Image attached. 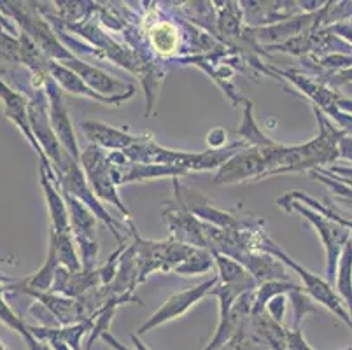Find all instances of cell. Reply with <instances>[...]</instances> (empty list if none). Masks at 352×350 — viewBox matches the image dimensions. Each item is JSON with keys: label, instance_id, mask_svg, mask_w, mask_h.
<instances>
[{"label": "cell", "instance_id": "1", "mask_svg": "<svg viewBox=\"0 0 352 350\" xmlns=\"http://www.w3.org/2000/svg\"><path fill=\"white\" fill-rule=\"evenodd\" d=\"M252 249L261 250V252H267V254L277 256V258L283 259L287 266H291V268H293L294 272L300 275V278L303 281V285H305L303 289H305L307 293H309L316 301H319V303L324 305L329 312L335 314V316H337L342 322H345L352 329L351 314H349V310H345L344 300L338 296V293L335 291V289H333V285L329 284L328 281L318 277V275L310 274V272H307L303 266H300L298 263H294L293 259L286 254V252H283L279 247L275 245V243L272 242L267 235H265V231H259L258 235H256L254 243H252Z\"/></svg>", "mask_w": 352, "mask_h": 350}, {"label": "cell", "instance_id": "2", "mask_svg": "<svg viewBox=\"0 0 352 350\" xmlns=\"http://www.w3.org/2000/svg\"><path fill=\"white\" fill-rule=\"evenodd\" d=\"M280 207H284L286 210H298L302 216H305L310 223L316 226L319 237H321L322 243L326 247V256H328V282L329 284H335V274H337L338 268V258L344 252V247L347 245L351 239V233H349L347 228L344 224L337 223V221L329 219V217L321 216V214H316L314 210H309V208L303 207L300 201H291L286 198L279 200Z\"/></svg>", "mask_w": 352, "mask_h": 350}, {"label": "cell", "instance_id": "3", "mask_svg": "<svg viewBox=\"0 0 352 350\" xmlns=\"http://www.w3.org/2000/svg\"><path fill=\"white\" fill-rule=\"evenodd\" d=\"M60 191H62V197L63 200H65L67 208H69L70 231L74 233V239H76L79 249H81L82 270H85V272H91L98 254L95 214L89 210L81 200L72 197L70 193L63 191V189H60Z\"/></svg>", "mask_w": 352, "mask_h": 350}, {"label": "cell", "instance_id": "4", "mask_svg": "<svg viewBox=\"0 0 352 350\" xmlns=\"http://www.w3.org/2000/svg\"><path fill=\"white\" fill-rule=\"evenodd\" d=\"M270 146H249L244 151L236 153L235 156H232L225 165L221 166L217 175L214 177V182H217V184H233V182L265 179L270 172V160H268V147Z\"/></svg>", "mask_w": 352, "mask_h": 350}, {"label": "cell", "instance_id": "5", "mask_svg": "<svg viewBox=\"0 0 352 350\" xmlns=\"http://www.w3.org/2000/svg\"><path fill=\"white\" fill-rule=\"evenodd\" d=\"M174 188L175 201L163 210L166 226L172 231V240L179 243H186V245L195 247V249L209 250V243H207L206 237V224H201L195 217V214H191L186 205H184L181 182L177 179H174Z\"/></svg>", "mask_w": 352, "mask_h": 350}, {"label": "cell", "instance_id": "6", "mask_svg": "<svg viewBox=\"0 0 352 350\" xmlns=\"http://www.w3.org/2000/svg\"><path fill=\"white\" fill-rule=\"evenodd\" d=\"M30 102H28V120H30L32 131L35 140L43 147L46 158L54 165V172H58L65 165V151L60 146V140L54 133L50 121V104L46 95L41 89H34Z\"/></svg>", "mask_w": 352, "mask_h": 350}, {"label": "cell", "instance_id": "7", "mask_svg": "<svg viewBox=\"0 0 352 350\" xmlns=\"http://www.w3.org/2000/svg\"><path fill=\"white\" fill-rule=\"evenodd\" d=\"M85 166V173L88 175V181L91 184L95 197L98 200H105L109 204L116 205L121 212L124 214V217H130V212L126 210V207L123 205L121 198L118 197L116 191V182L113 179V172H111V165L107 162V156H104V153L100 151V147L91 144L89 147H86L85 153L81 154V162Z\"/></svg>", "mask_w": 352, "mask_h": 350}, {"label": "cell", "instance_id": "8", "mask_svg": "<svg viewBox=\"0 0 352 350\" xmlns=\"http://www.w3.org/2000/svg\"><path fill=\"white\" fill-rule=\"evenodd\" d=\"M217 281H219V278L212 277L207 282H204V284L195 285V287L188 289V291H182V293H177L174 294V296H170L165 303L162 305V307L158 308V310H156L155 314H153L151 317H149V319L146 320V322L142 324V326L139 327V329H137L135 335L137 336L146 335V333H149L151 329H156V327L162 326V324L177 319V317H181L182 314H186L195 303H198V301L201 300V298L207 296L209 293H212V289L216 287Z\"/></svg>", "mask_w": 352, "mask_h": 350}, {"label": "cell", "instance_id": "9", "mask_svg": "<svg viewBox=\"0 0 352 350\" xmlns=\"http://www.w3.org/2000/svg\"><path fill=\"white\" fill-rule=\"evenodd\" d=\"M44 89H46L47 104H50L51 127H53L54 133L58 137L60 146H62L63 151H67L76 162H81V153H79L78 149V140H76V135H74L69 114H67L65 107H63L58 83L54 81L53 77L50 76L47 77L46 85H44Z\"/></svg>", "mask_w": 352, "mask_h": 350}, {"label": "cell", "instance_id": "10", "mask_svg": "<svg viewBox=\"0 0 352 350\" xmlns=\"http://www.w3.org/2000/svg\"><path fill=\"white\" fill-rule=\"evenodd\" d=\"M0 100L4 104V114L6 118L12 121L16 127L20 128L21 133L27 137L28 142L32 144V147L35 149V153L39 154L41 160H47L46 154H44L43 147L39 146V142L35 140L34 131H32L30 120H28V100L21 95L20 91L12 89L11 86H8V83L4 79H0ZM50 162V160H47Z\"/></svg>", "mask_w": 352, "mask_h": 350}, {"label": "cell", "instance_id": "11", "mask_svg": "<svg viewBox=\"0 0 352 350\" xmlns=\"http://www.w3.org/2000/svg\"><path fill=\"white\" fill-rule=\"evenodd\" d=\"M47 70H50V76L53 77L54 81L58 83L62 88H65L67 91L70 93H76V95H85L89 96V98H95L98 102H104V104H123L124 100H128L130 96H133V89L132 91H126V93H121V95H114V96H104L100 93L94 91V89L89 88L85 81H82L81 77L78 76L76 72H72L70 69H67L65 65L62 63H56V62H50L47 65Z\"/></svg>", "mask_w": 352, "mask_h": 350}, {"label": "cell", "instance_id": "12", "mask_svg": "<svg viewBox=\"0 0 352 350\" xmlns=\"http://www.w3.org/2000/svg\"><path fill=\"white\" fill-rule=\"evenodd\" d=\"M67 69H70L72 72L78 74L79 77H81L82 81L86 83V85L91 86V89L97 93H120V89H124V91H130V89H133V86H128L124 85V83L121 81H116V79H113V77H109L107 74H104L102 70L95 69V67H89L86 65V63L79 62V60H76V58H69V60H65Z\"/></svg>", "mask_w": 352, "mask_h": 350}, {"label": "cell", "instance_id": "13", "mask_svg": "<svg viewBox=\"0 0 352 350\" xmlns=\"http://www.w3.org/2000/svg\"><path fill=\"white\" fill-rule=\"evenodd\" d=\"M82 130L86 131L89 139L94 140L95 146L107 147V149L114 151H126L128 147H132L137 142V139H139V137H132V135L124 133V131L107 127V124L95 123V121H85Z\"/></svg>", "mask_w": 352, "mask_h": 350}, {"label": "cell", "instance_id": "14", "mask_svg": "<svg viewBox=\"0 0 352 350\" xmlns=\"http://www.w3.org/2000/svg\"><path fill=\"white\" fill-rule=\"evenodd\" d=\"M149 39H151V44L156 53L163 54V56L175 54L182 44L181 32L170 21H160V23L153 25Z\"/></svg>", "mask_w": 352, "mask_h": 350}, {"label": "cell", "instance_id": "15", "mask_svg": "<svg viewBox=\"0 0 352 350\" xmlns=\"http://www.w3.org/2000/svg\"><path fill=\"white\" fill-rule=\"evenodd\" d=\"M337 274L338 277L335 278L337 293L344 300V303H347L349 314L352 317V240H349L347 245L344 247Z\"/></svg>", "mask_w": 352, "mask_h": 350}, {"label": "cell", "instance_id": "16", "mask_svg": "<svg viewBox=\"0 0 352 350\" xmlns=\"http://www.w3.org/2000/svg\"><path fill=\"white\" fill-rule=\"evenodd\" d=\"M50 239L56 245V254H58L60 265L65 266L70 274L82 272L81 261H79L78 256H76V250H74L72 235L70 233H56L53 228H50Z\"/></svg>", "mask_w": 352, "mask_h": 350}, {"label": "cell", "instance_id": "17", "mask_svg": "<svg viewBox=\"0 0 352 350\" xmlns=\"http://www.w3.org/2000/svg\"><path fill=\"white\" fill-rule=\"evenodd\" d=\"M214 256L210 250L206 249H195L193 254L182 263L181 266L175 268V274L179 275H195V274H206L212 268Z\"/></svg>", "mask_w": 352, "mask_h": 350}, {"label": "cell", "instance_id": "18", "mask_svg": "<svg viewBox=\"0 0 352 350\" xmlns=\"http://www.w3.org/2000/svg\"><path fill=\"white\" fill-rule=\"evenodd\" d=\"M0 60L8 63H21L20 41L0 28Z\"/></svg>", "mask_w": 352, "mask_h": 350}, {"label": "cell", "instance_id": "19", "mask_svg": "<svg viewBox=\"0 0 352 350\" xmlns=\"http://www.w3.org/2000/svg\"><path fill=\"white\" fill-rule=\"evenodd\" d=\"M207 144L210 147H214V149H223V146L226 144L225 130L223 128H216V130L210 131L209 137H207Z\"/></svg>", "mask_w": 352, "mask_h": 350}, {"label": "cell", "instance_id": "20", "mask_svg": "<svg viewBox=\"0 0 352 350\" xmlns=\"http://www.w3.org/2000/svg\"><path fill=\"white\" fill-rule=\"evenodd\" d=\"M21 338H23L25 343H27L28 350H53L46 342H43V340H39V338H35V336L28 331V326H27V333H25V335H21Z\"/></svg>", "mask_w": 352, "mask_h": 350}, {"label": "cell", "instance_id": "21", "mask_svg": "<svg viewBox=\"0 0 352 350\" xmlns=\"http://www.w3.org/2000/svg\"><path fill=\"white\" fill-rule=\"evenodd\" d=\"M0 25H2V27H4V28H8V30L11 32V34H16L14 25H11V21H8V19H6L2 14H0Z\"/></svg>", "mask_w": 352, "mask_h": 350}, {"label": "cell", "instance_id": "22", "mask_svg": "<svg viewBox=\"0 0 352 350\" xmlns=\"http://www.w3.org/2000/svg\"><path fill=\"white\" fill-rule=\"evenodd\" d=\"M132 340H133V343H135L137 350H149L146 345H144V342L137 335H132Z\"/></svg>", "mask_w": 352, "mask_h": 350}, {"label": "cell", "instance_id": "23", "mask_svg": "<svg viewBox=\"0 0 352 350\" xmlns=\"http://www.w3.org/2000/svg\"><path fill=\"white\" fill-rule=\"evenodd\" d=\"M347 350H352V349H347Z\"/></svg>", "mask_w": 352, "mask_h": 350}]
</instances>
